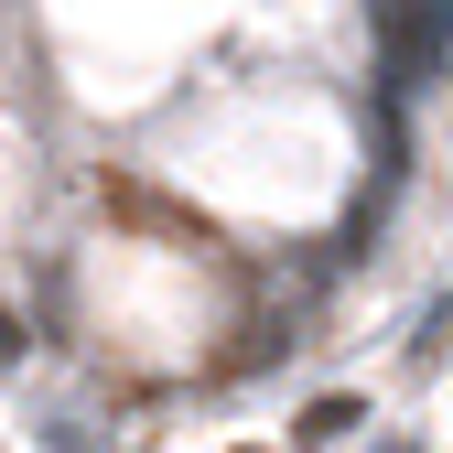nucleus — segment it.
Returning <instances> with one entry per match:
<instances>
[{"mask_svg":"<svg viewBox=\"0 0 453 453\" xmlns=\"http://www.w3.org/2000/svg\"><path fill=\"white\" fill-rule=\"evenodd\" d=\"M357 421H367V411H357V400H346V388H324V400H313V411H303V421H292V432H303V442H346V432H357Z\"/></svg>","mask_w":453,"mask_h":453,"instance_id":"f03ea898","label":"nucleus"},{"mask_svg":"<svg viewBox=\"0 0 453 453\" xmlns=\"http://www.w3.org/2000/svg\"><path fill=\"white\" fill-rule=\"evenodd\" d=\"M249 453H259V442H249Z\"/></svg>","mask_w":453,"mask_h":453,"instance_id":"20e7f679","label":"nucleus"},{"mask_svg":"<svg viewBox=\"0 0 453 453\" xmlns=\"http://www.w3.org/2000/svg\"><path fill=\"white\" fill-rule=\"evenodd\" d=\"M378 453H421V442H378Z\"/></svg>","mask_w":453,"mask_h":453,"instance_id":"7ed1b4c3","label":"nucleus"},{"mask_svg":"<svg viewBox=\"0 0 453 453\" xmlns=\"http://www.w3.org/2000/svg\"><path fill=\"white\" fill-rule=\"evenodd\" d=\"M453 65V0H378V76H388V108L411 87H432Z\"/></svg>","mask_w":453,"mask_h":453,"instance_id":"f257e3e1","label":"nucleus"}]
</instances>
